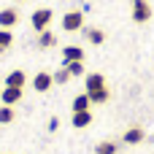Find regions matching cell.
I'll use <instances>...</instances> for the list:
<instances>
[{
	"mask_svg": "<svg viewBox=\"0 0 154 154\" xmlns=\"http://www.w3.org/2000/svg\"><path fill=\"white\" fill-rule=\"evenodd\" d=\"M84 92L89 95V100H92V103H106V100L111 97V92H108V87H106V76H103V73H89V76L84 79Z\"/></svg>",
	"mask_w": 154,
	"mask_h": 154,
	"instance_id": "cell-1",
	"label": "cell"
},
{
	"mask_svg": "<svg viewBox=\"0 0 154 154\" xmlns=\"http://www.w3.org/2000/svg\"><path fill=\"white\" fill-rule=\"evenodd\" d=\"M62 30L65 32L84 30V11H68V14H62Z\"/></svg>",
	"mask_w": 154,
	"mask_h": 154,
	"instance_id": "cell-2",
	"label": "cell"
},
{
	"mask_svg": "<svg viewBox=\"0 0 154 154\" xmlns=\"http://www.w3.org/2000/svg\"><path fill=\"white\" fill-rule=\"evenodd\" d=\"M51 11L49 8H38V11H32V16H30V24H32V30L35 32H43V30H49V24H51Z\"/></svg>",
	"mask_w": 154,
	"mask_h": 154,
	"instance_id": "cell-3",
	"label": "cell"
},
{
	"mask_svg": "<svg viewBox=\"0 0 154 154\" xmlns=\"http://www.w3.org/2000/svg\"><path fill=\"white\" fill-rule=\"evenodd\" d=\"M133 19H135L138 24H143V22L152 19V5H149V0H133Z\"/></svg>",
	"mask_w": 154,
	"mask_h": 154,
	"instance_id": "cell-4",
	"label": "cell"
},
{
	"mask_svg": "<svg viewBox=\"0 0 154 154\" xmlns=\"http://www.w3.org/2000/svg\"><path fill=\"white\" fill-rule=\"evenodd\" d=\"M51 84H54V76L46 73V70H41V73L32 76V87H35V92H49Z\"/></svg>",
	"mask_w": 154,
	"mask_h": 154,
	"instance_id": "cell-5",
	"label": "cell"
},
{
	"mask_svg": "<svg viewBox=\"0 0 154 154\" xmlns=\"http://www.w3.org/2000/svg\"><path fill=\"white\" fill-rule=\"evenodd\" d=\"M0 100H3V106H16V103L22 100V89H16V87H3V89H0Z\"/></svg>",
	"mask_w": 154,
	"mask_h": 154,
	"instance_id": "cell-6",
	"label": "cell"
},
{
	"mask_svg": "<svg viewBox=\"0 0 154 154\" xmlns=\"http://www.w3.org/2000/svg\"><path fill=\"white\" fill-rule=\"evenodd\" d=\"M16 22H19V11L16 8H3L0 11V27L3 30H11Z\"/></svg>",
	"mask_w": 154,
	"mask_h": 154,
	"instance_id": "cell-7",
	"label": "cell"
},
{
	"mask_svg": "<svg viewBox=\"0 0 154 154\" xmlns=\"http://www.w3.org/2000/svg\"><path fill=\"white\" fill-rule=\"evenodd\" d=\"M24 84H27V73H24V70H11V73L5 76V87L24 89Z\"/></svg>",
	"mask_w": 154,
	"mask_h": 154,
	"instance_id": "cell-8",
	"label": "cell"
},
{
	"mask_svg": "<svg viewBox=\"0 0 154 154\" xmlns=\"http://www.w3.org/2000/svg\"><path fill=\"white\" fill-rule=\"evenodd\" d=\"M76 60H84V49L81 46H65L62 49V65L76 62Z\"/></svg>",
	"mask_w": 154,
	"mask_h": 154,
	"instance_id": "cell-9",
	"label": "cell"
},
{
	"mask_svg": "<svg viewBox=\"0 0 154 154\" xmlns=\"http://www.w3.org/2000/svg\"><path fill=\"white\" fill-rule=\"evenodd\" d=\"M143 138H146V133H143L141 127H127V130H125V135H122V141H125V143H130V146L141 143Z\"/></svg>",
	"mask_w": 154,
	"mask_h": 154,
	"instance_id": "cell-10",
	"label": "cell"
},
{
	"mask_svg": "<svg viewBox=\"0 0 154 154\" xmlns=\"http://www.w3.org/2000/svg\"><path fill=\"white\" fill-rule=\"evenodd\" d=\"M73 114H79V111H89V106H92V100H89V95L87 92H81V95H76L73 97Z\"/></svg>",
	"mask_w": 154,
	"mask_h": 154,
	"instance_id": "cell-11",
	"label": "cell"
},
{
	"mask_svg": "<svg viewBox=\"0 0 154 154\" xmlns=\"http://www.w3.org/2000/svg\"><path fill=\"white\" fill-rule=\"evenodd\" d=\"M70 122H73V127H76V130H84V127H89V125H92V114H89V111H79V114H73V119H70Z\"/></svg>",
	"mask_w": 154,
	"mask_h": 154,
	"instance_id": "cell-12",
	"label": "cell"
},
{
	"mask_svg": "<svg viewBox=\"0 0 154 154\" xmlns=\"http://www.w3.org/2000/svg\"><path fill=\"white\" fill-rule=\"evenodd\" d=\"M84 35H87V41H89V43H95V46H100V43L106 41V32H103L100 27H87V32H84Z\"/></svg>",
	"mask_w": 154,
	"mask_h": 154,
	"instance_id": "cell-13",
	"label": "cell"
},
{
	"mask_svg": "<svg viewBox=\"0 0 154 154\" xmlns=\"http://www.w3.org/2000/svg\"><path fill=\"white\" fill-rule=\"evenodd\" d=\"M57 43V35L51 32V30H43V32H38V46L41 49H51Z\"/></svg>",
	"mask_w": 154,
	"mask_h": 154,
	"instance_id": "cell-14",
	"label": "cell"
},
{
	"mask_svg": "<svg viewBox=\"0 0 154 154\" xmlns=\"http://www.w3.org/2000/svg\"><path fill=\"white\" fill-rule=\"evenodd\" d=\"M14 119H16L14 106H0V125H11Z\"/></svg>",
	"mask_w": 154,
	"mask_h": 154,
	"instance_id": "cell-15",
	"label": "cell"
},
{
	"mask_svg": "<svg viewBox=\"0 0 154 154\" xmlns=\"http://www.w3.org/2000/svg\"><path fill=\"white\" fill-rule=\"evenodd\" d=\"M95 154H116V143L114 141H100L95 146Z\"/></svg>",
	"mask_w": 154,
	"mask_h": 154,
	"instance_id": "cell-16",
	"label": "cell"
},
{
	"mask_svg": "<svg viewBox=\"0 0 154 154\" xmlns=\"http://www.w3.org/2000/svg\"><path fill=\"white\" fill-rule=\"evenodd\" d=\"M11 43H14V32H11V30H3V27H0V51L11 49Z\"/></svg>",
	"mask_w": 154,
	"mask_h": 154,
	"instance_id": "cell-17",
	"label": "cell"
},
{
	"mask_svg": "<svg viewBox=\"0 0 154 154\" xmlns=\"http://www.w3.org/2000/svg\"><path fill=\"white\" fill-rule=\"evenodd\" d=\"M62 68H68V73H70V76H84V60L68 62V65H62Z\"/></svg>",
	"mask_w": 154,
	"mask_h": 154,
	"instance_id": "cell-18",
	"label": "cell"
},
{
	"mask_svg": "<svg viewBox=\"0 0 154 154\" xmlns=\"http://www.w3.org/2000/svg\"><path fill=\"white\" fill-rule=\"evenodd\" d=\"M73 76L68 73V68H60L57 73H54V84H65V81H70Z\"/></svg>",
	"mask_w": 154,
	"mask_h": 154,
	"instance_id": "cell-19",
	"label": "cell"
},
{
	"mask_svg": "<svg viewBox=\"0 0 154 154\" xmlns=\"http://www.w3.org/2000/svg\"><path fill=\"white\" fill-rule=\"evenodd\" d=\"M46 127H49V133H54V130H57V127H60V119H57V116H51V119H49V125H46Z\"/></svg>",
	"mask_w": 154,
	"mask_h": 154,
	"instance_id": "cell-20",
	"label": "cell"
}]
</instances>
